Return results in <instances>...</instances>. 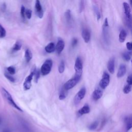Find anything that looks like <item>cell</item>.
Segmentation results:
<instances>
[{
  "mask_svg": "<svg viewBox=\"0 0 132 132\" xmlns=\"http://www.w3.org/2000/svg\"><path fill=\"white\" fill-rule=\"evenodd\" d=\"M1 122H2V119H1V118L0 117V124L1 123Z\"/></svg>",
  "mask_w": 132,
  "mask_h": 132,
  "instance_id": "42",
  "label": "cell"
},
{
  "mask_svg": "<svg viewBox=\"0 0 132 132\" xmlns=\"http://www.w3.org/2000/svg\"><path fill=\"white\" fill-rule=\"evenodd\" d=\"M126 65L124 64H121L119 68L118 73H117V77L118 78L122 77L126 73Z\"/></svg>",
  "mask_w": 132,
  "mask_h": 132,
  "instance_id": "16",
  "label": "cell"
},
{
  "mask_svg": "<svg viewBox=\"0 0 132 132\" xmlns=\"http://www.w3.org/2000/svg\"><path fill=\"white\" fill-rule=\"evenodd\" d=\"M36 69L35 67L32 68V70L29 75L27 76V77L25 78V81L23 83V88L25 90H27L30 89L31 86V81L33 78L35 71Z\"/></svg>",
  "mask_w": 132,
  "mask_h": 132,
  "instance_id": "6",
  "label": "cell"
},
{
  "mask_svg": "<svg viewBox=\"0 0 132 132\" xmlns=\"http://www.w3.org/2000/svg\"><path fill=\"white\" fill-rule=\"evenodd\" d=\"M53 65V61L51 59H46L42 65L40 72V74L43 76H45L48 74L52 69Z\"/></svg>",
  "mask_w": 132,
  "mask_h": 132,
  "instance_id": "3",
  "label": "cell"
},
{
  "mask_svg": "<svg viewBox=\"0 0 132 132\" xmlns=\"http://www.w3.org/2000/svg\"><path fill=\"white\" fill-rule=\"evenodd\" d=\"M79 79L74 76L73 78L71 79L68 80L63 85V88L66 90H69L73 88L74 86H76V85L78 82L79 81Z\"/></svg>",
  "mask_w": 132,
  "mask_h": 132,
  "instance_id": "8",
  "label": "cell"
},
{
  "mask_svg": "<svg viewBox=\"0 0 132 132\" xmlns=\"http://www.w3.org/2000/svg\"><path fill=\"white\" fill-rule=\"evenodd\" d=\"M67 90H65L63 87L61 88L59 95V98L60 100H63L65 99L67 95Z\"/></svg>",
  "mask_w": 132,
  "mask_h": 132,
  "instance_id": "21",
  "label": "cell"
},
{
  "mask_svg": "<svg viewBox=\"0 0 132 132\" xmlns=\"http://www.w3.org/2000/svg\"><path fill=\"white\" fill-rule=\"evenodd\" d=\"M126 48L129 51H131V50H132V43L131 42H128L126 43Z\"/></svg>",
  "mask_w": 132,
  "mask_h": 132,
  "instance_id": "37",
  "label": "cell"
},
{
  "mask_svg": "<svg viewBox=\"0 0 132 132\" xmlns=\"http://www.w3.org/2000/svg\"><path fill=\"white\" fill-rule=\"evenodd\" d=\"M64 16L68 23H69L71 20V13L70 10H67L64 13Z\"/></svg>",
  "mask_w": 132,
  "mask_h": 132,
  "instance_id": "25",
  "label": "cell"
},
{
  "mask_svg": "<svg viewBox=\"0 0 132 132\" xmlns=\"http://www.w3.org/2000/svg\"><path fill=\"white\" fill-rule=\"evenodd\" d=\"M5 76L6 77V78H7V79H8L9 81H11V82H14L15 81V78L12 76L11 75V74H8V73H5Z\"/></svg>",
  "mask_w": 132,
  "mask_h": 132,
  "instance_id": "34",
  "label": "cell"
},
{
  "mask_svg": "<svg viewBox=\"0 0 132 132\" xmlns=\"http://www.w3.org/2000/svg\"><path fill=\"white\" fill-rule=\"evenodd\" d=\"M103 94V91L101 88L95 89L92 93V98L94 101H97L101 98Z\"/></svg>",
  "mask_w": 132,
  "mask_h": 132,
  "instance_id": "12",
  "label": "cell"
},
{
  "mask_svg": "<svg viewBox=\"0 0 132 132\" xmlns=\"http://www.w3.org/2000/svg\"><path fill=\"white\" fill-rule=\"evenodd\" d=\"M93 8L94 12L95 13V15H96V16L97 18V20L98 21L101 19V13H100V12L99 10V8L96 5H94Z\"/></svg>",
  "mask_w": 132,
  "mask_h": 132,
  "instance_id": "24",
  "label": "cell"
},
{
  "mask_svg": "<svg viewBox=\"0 0 132 132\" xmlns=\"http://www.w3.org/2000/svg\"><path fill=\"white\" fill-rule=\"evenodd\" d=\"M25 14L27 19H30L31 18V15H32V11L29 9H26V10H25Z\"/></svg>",
  "mask_w": 132,
  "mask_h": 132,
  "instance_id": "33",
  "label": "cell"
},
{
  "mask_svg": "<svg viewBox=\"0 0 132 132\" xmlns=\"http://www.w3.org/2000/svg\"><path fill=\"white\" fill-rule=\"evenodd\" d=\"M86 92V89L85 87H82L77 93L74 98V103L75 105L79 104L80 101L84 98Z\"/></svg>",
  "mask_w": 132,
  "mask_h": 132,
  "instance_id": "9",
  "label": "cell"
},
{
  "mask_svg": "<svg viewBox=\"0 0 132 132\" xmlns=\"http://www.w3.org/2000/svg\"><path fill=\"white\" fill-rule=\"evenodd\" d=\"M32 54L31 52L29 49H26L25 52V58L27 63L29 62L32 59Z\"/></svg>",
  "mask_w": 132,
  "mask_h": 132,
  "instance_id": "20",
  "label": "cell"
},
{
  "mask_svg": "<svg viewBox=\"0 0 132 132\" xmlns=\"http://www.w3.org/2000/svg\"><path fill=\"white\" fill-rule=\"evenodd\" d=\"M35 11L38 17L41 19L43 16V10L41 5L40 0H36L35 2Z\"/></svg>",
  "mask_w": 132,
  "mask_h": 132,
  "instance_id": "10",
  "label": "cell"
},
{
  "mask_svg": "<svg viewBox=\"0 0 132 132\" xmlns=\"http://www.w3.org/2000/svg\"><path fill=\"white\" fill-rule=\"evenodd\" d=\"M78 43V40L77 38H74L73 39H72V46L73 47H74Z\"/></svg>",
  "mask_w": 132,
  "mask_h": 132,
  "instance_id": "38",
  "label": "cell"
},
{
  "mask_svg": "<svg viewBox=\"0 0 132 132\" xmlns=\"http://www.w3.org/2000/svg\"><path fill=\"white\" fill-rule=\"evenodd\" d=\"M131 56V53L130 51L125 52L122 54V58L126 61H128L130 60Z\"/></svg>",
  "mask_w": 132,
  "mask_h": 132,
  "instance_id": "22",
  "label": "cell"
},
{
  "mask_svg": "<svg viewBox=\"0 0 132 132\" xmlns=\"http://www.w3.org/2000/svg\"><path fill=\"white\" fill-rule=\"evenodd\" d=\"M25 8L24 6H22L21 8V15L22 18L24 19H25Z\"/></svg>",
  "mask_w": 132,
  "mask_h": 132,
  "instance_id": "35",
  "label": "cell"
},
{
  "mask_svg": "<svg viewBox=\"0 0 132 132\" xmlns=\"http://www.w3.org/2000/svg\"><path fill=\"white\" fill-rule=\"evenodd\" d=\"M115 59L114 57L111 58L107 63V68L108 71L111 74H113L114 72V67H115Z\"/></svg>",
  "mask_w": 132,
  "mask_h": 132,
  "instance_id": "14",
  "label": "cell"
},
{
  "mask_svg": "<svg viewBox=\"0 0 132 132\" xmlns=\"http://www.w3.org/2000/svg\"><path fill=\"white\" fill-rule=\"evenodd\" d=\"M64 45L65 43L63 40H62V39H59L58 40L56 45L55 46V50L58 55L60 54L62 52L64 49Z\"/></svg>",
  "mask_w": 132,
  "mask_h": 132,
  "instance_id": "11",
  "label": "cell"
},
{
  "mask_svg": "<svg viewBox=\"0 0 132 132\" xmlns=\"http://www.w3.org/2000/svg\"><path fill=\"white\" fill-rule=\"evenodd\" d=\"M40 72L39 70H36L35 71V74H34V77H35L34 78V80H35V82H37L38 81V79L39 78H40Z\"/></svg>",
  "mask_w": 132,
  "mask_h": 132,
  "instance_id": "29",
  "label": "cell"
},
{
  "mask_svg": "<svg viewBox=\"0 0 132 132\" xmlns=\"http://www.w3.org/2000/svg\"><path fill=\"white\" fill-rule=\"evenodd\" d=\"M90 109L88 104H85L82 107H81L77 112V116L80 117L84 114H87L90 112Z\"/></svg>",
  "mask_w": 132,
  "mask_h": 132,
  "instance_id": "15",
  "label": "cell"
},
{
  "mask_svg": "<svg viewBox=\"0 0 132 132\" xmlns=\"http://www.w3.org/2000/svg\"><path fill=\"white\" fill-rule=\"evenodd\" d=\"M126 82L127 84L131 85H132V75H129L126 78Z\"/></svg>",
  "mask_w": 132,
  "mask_h": 132,
  "instance_id": "36",
  "label": "cell"
},
{
  "mask_svg": "<svg viewBox=\"0 0 132 132\" xmlns=\"http://www.w3.org/2000/svg\"><path fill=\"white\" fill-rule=\"evenodd\" d=\"M129 2H130V4L131 5L132 4V2H131V0H129Z\"/></svg>",
  "mask_w": 132,
  "mask_h": 132,
  "instance_id": "41",
  "label": "cell"
},
{
  "mask_svg": "<svg viewBox=\"0 0 132 132\" xmlns=\"http://www.w3.org/2000/svg\"><path fill=\"white\" fill-rule=\"evenodd\" d=\"M85 0H80V3H79V11L80 13H81L84 9L85 8Z\"/></svg>",
  "mask_w": 132,
  "mask_h": 132,
  "instance_id": "32",
  "label": "cell"
},
{
  "mask_svg": "<svg viewBox=\"0 0 132 132\" xmlns=\"http://www.w3.org/2000/svg\"><path fill=\"white\" fill-rule=\"evenodd\" d=\"M131 85L127 84L124 86V87L123 89V91L124 93L125 94H128L131 91Z\"/></svg>",
  "mask_w": 132,
  "mask_h": 132,
  "instance_id": "27",
  "label": "cell"
},
{
  "mask_svg": "<svg viewBox=\"0 0 132 132\" xmlns=\"http://www.w3.org/2000/svg\"><path fill=\"white\" fill-rule=\"evenodd\" d=\"M102 35L104 42L106 44H108L109 43V24L108 19L106 18L104 20V24L102 27Z\"/></svg>",
  "mask_w": 132,
  "mask_h": 132,
  "instance_id": "4",
  "label": "cell"
},
{
  "mask_svg": "<svg viewBox=\"0 0 132 132\" xmlns=\"http://www.w3.org/2000/svg\"><path fill=\"white\" fill-rule=\"evenodd\" d=\"M127 36V32L124 29L121 30L119 35V41L121 43H123L125 41Z\"/></svg>",
  "mask_w": 132,
  "mask_h": 132,
  "instance_id": "19",
  "label": "cell"
},
{
  "mask_svg": "<svg viewBox=\"0 0 132 132\" xmlns=\"http://www.w3.org/2000/svg\"><path fill=\"white\" fill-rule=\"evenodd\" d=\"M123 7L124 9V12L125 14V22L130 29L131 28V9L129 5L126 3L124 2L123 3Z\"/></svg>",
  "mask_w": 132,
  "mask_h": 132,
  "instance_id": "1",
  "label": "cell"
},
{
  "mask_svg": "<svg viewBox=\"0 0 132 132\" xmlns=\"http://www.w3.org/2000/svg\"><path fill=\"white\" fill-rule=\"evenodd\" d=\"M98 122L97 121H95L93 123H92L90 125H89L88 128L90 130H94L97 128V127L98 126Z\"/></svg>",
  "mask_w": 132,
  "mask_h": 132,
  "instance_id": "30",
  "label": "cell"
},
{
  "mask_svg": "<svg viewBox=\"0 0 132 132\" xmlns=\"http://www.w3.org/2000/svg\"><path fill=\"white\" fill-rule=\"evenodd\" d=\"M64 69H65V63L63 60L61 61L59 67H58V71L60 73H62L64 71Z\"/></svg>",
  "mask_w": 132,
  "mask_h": 132,
  "instance_id": "26",
  "label": "cell"
},
{
  "mask_svg": "<svg viewBox=\"0 0 132 132\" xmlns=\"http://www.w3.org/2000/svg\"><path fill=\"white\" fill-rule=\"evenodd\" d=\"M2 93L3 95V96H4V97L7 100L8 103L13 107H14V108H15L16 109L20 111L23 112V110L21 109V108L15 103V102L14 101L11 95L9 93V92L6 90L5 88H2Z\"/></svg>",
  "mask_w": 132,
  "mask_h": 132,
  "instance_id": "2",
  "label": "cell"
},
{
  "mask_svg": "<svg viewBox=\"0 0 132 132\" xmlns=\"http://www.w3.org/2000/svg\"><path fill=\"white\" fill-rule=\"evenodd\" d=\"M6 31L3 26L0 24V38H4L6 36Z\"/></svg>",
  "mask_w": 132,
  "mask_h": 132,
  "instance_id": "28",
  "label": "cell"
},
{
  "mask_svg": "<svg viewBox=\"0 0 132 132\" xmlns=\"http://www.w3.org/2000/svg\"><path fill=\"white\" fill-rule=\"evenodd\" d=\"M7 71L9 73V74L11 75H13L15 73V69L12 66H10L7 68Z\"/></svg>",
  "mask_w": 132,
  "mask_h": 132,
  "instance_id": "31",
  "label": "cell"
},
{
  "mask_svg": "<svg viewBox=\"0 0 132 132\" xmlns=\"http://www.w3.org/2000/svg\"><path fill=\"white\" fill-rule=\"evenodd\" d=\"M6 7H7V6H6V4L5 3L3 4L2 5V8H1L2 11L5 12L6 11Z\"/></svg>",
  "mask_w": 132,
  "mask_h": 132,
  "instance_id": "39",
  "label": "cell"
},
{
  "mask_svg": "<svg viewBox=\"0 0 132 132\" xmlns=\"http://www.w3.org/2000/svg\"><path fill=\"white\" fill-rule=\"evenodd\" d=\"M55 50V45L53 42L49 43L45 47V51L47 53H52Z\"/></svg>",
  "mask_w": 132,
  "mask_h": 132,
  "instance_id": "18",
  "label": "cell"
},
{
  "mask_svg": "<svg viewBox=\"0 0 132 132\" xmlns=\"http://www.w3.org/2000/svg\"><path fill=\"white\" fill-rule=\"evenodd\" d=\"M2 132H11V131L9 129H4L3 130Z\"/></svg>",
  "mask_w": 132,
  "mask_h": 132,
  "instance_id": "40",
  "label": "cell"
},
{
  "mask_svg": "<svg viewBox=\"0 0 132 132\" xmlns=\"http://www.w3.org/2000/svg\"><path fill=\"white\" fill-rule=\"evenodd\" d=\"M81 36L85 43H88L90 40V32L87 28H83L81 31Z\"/></svg>",
  "mask_w": 132,
  "mask_h": 132,
  "instance_id": "13",
  "label": "cell"
},
{
  "mask_svg": "<svg viewBox=\"0 0 132 132\" xmlns=\"http://www.w3.org/2000/svg\"><path fill=\"white\" fill-rule=\"evenodd\" d=\"M74 69L75 71L74 76L80 79L82 74V62L81 58L79 57H77L75 60Z\"/></svg>",
  "mask_w": 132,
  "mask_h": 132,
  "instance_id": "5",
  "label": "cell"
},
{
  "mask_svg": "<svg viewBox=\"0 0 132 132\" xmlns=\"http://www.w3.org/2000/svg\"><path fill=\"white\" fill-rule=\"evenodd\" d=\"M124 122L125 123V127L126 131H128L132 127V119L131 116H128L124 118Z\"/></svg>",
  "mask_w": 132,
  "mask_h": 132,
  "instance_id": "17",
  "label": "cell"
},
{
  "mask_svg": "<svg viewBox=\"0 0 132 132\" xmlns=\"http://www.w3.org/2000/svg\"><path fill=\"white\" fill-rule=\"evenodd\" d=\"M21 47H22V43H21V42L18 41L14 44V45L12 47V51H14V52L18 51L21 50Z\"/></svg>",
  "mask_w": 132,
  "mask_h": 132,
  "instance_id": "23",
  "label": "cell"
},
{
  "mask_svg": "<svg viewBox=\"0 0 132 132\" xmlns=\"http://www.w3.org/2000/svg\"><path fill=\"white\" fill-rule=\"evenodd\" d=\"M110 82V76L108 73L106 72H104L103 74L102 79H101L99 86L100 88L102 89H105L109 85Z\"/></svg>",
  "mask_w": 132,
  "mask_h": 132,
  "instance_id": "7",
  "label": "cell"
}]
</instances>
